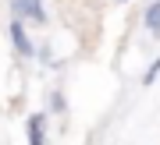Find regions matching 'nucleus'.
Listing matches in <instances>:
<instances>
[{
	"mask_svg": "<svg viewBox=\"0 0 160 145\" xmlns=\"http://www.w3.org/2000/svg\"><path fill=\"white\" fill-rule=\"evenodd\" d=\"M14 21H32V25H46V11L43 0H11Z\"/></svg>",
	"mask_w": 160,
	"mask_h": 145,
	"instance_id": "1",
	"label": "nucleus"
},
{
	"mask_svg": "<svg viewBox=\"0 0 160 145\" xmlns=\"http://www.w3.org/2000/svg\"><path fill=\"white\" fill-rule=\"evenodd\" d=\"M157 74H160V60H153V64H149V71H146V85H153V78H157Z\"/></svg>",
	"mask_w": 160,
	"mask_h": 145,
	"instance_id": "5",
	"label": "nucleus"
},
{
	"mask_svg": "<svg viewBox=\"0 0 160 145\" xmlns=\"http://www.w3.org/2000/svg\"><path fill=\"white\" fill-rule=\"evenodd\" d=\"M11 43H14V50L22 57H32V39H29V32L22 28V21H11Z\"/></svg>",
	"mask_w": 160,
	"mask_h": 145,
	"instance_id": "2",
	"label": "nucleus"
},
{
	"mask_svg": "<svg viewBox=\"0 0 160 145\" xmlns=\"http://www.w3.org/2000/svg\"><path fill=\"white\" fill-rule=\"evenodd\" d=\"M43 128H46V117H43V113H32V117H29V145H46Z\"/></svg>",
	"mask_w": 160,
	"mask_h": 145,
	"instance_id": "3",
	"label": "nucleus"
},
{
	"mask_svg": "<svg viewBox=\"0 0 160 145\" xmlns=\"http://www.w3.org/2000/svg\"><path fill=\"white\" fill-rule=\"evenodd\" d=\"M118 4H125V0H118Z\"/></svg>",
	"mask_w": 160,
	"mask_h": 145,
	"instance_id": "6",
	"label": "nucleus"
},
{
	"mask_svg": "<svg viewBox=\"0 0 160 145\" xmlns=\"http://www.w3.org/2000/svg\"><path fill=\"white\" fill-rule=\"evenodd\" d=\"M146 28L153 35H160V0H153V4L146 7Z\"/></svg>",
	"mask_w": 160,
	"mask_h": 145,
	"instance_id": "4",
	"label": "nucleus"
}]
</instances>
